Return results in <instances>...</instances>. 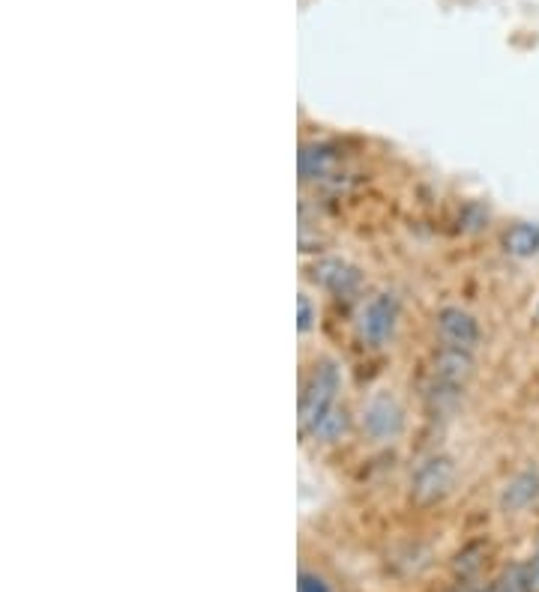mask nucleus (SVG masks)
<instances>
[{
  "instance_id": "obj_6",
  "label": "nucleus",
  "mask_w": 539,
  "mask_h": 592,
  "mask_svg": "<svg viewBox=\"0 0 539 592\" xmlns=\"http://www.w3.org/2000/svg\"><path fill=\"white\" fill-rule=\"evenodd\" d=\"M539 500V469H525L515 479L506 481L501 493V506L506 512H525Z\"/></svg>"
},
{
  "instance_id": "obj_3",
  "label": "nucleus",
  "mask_w": 539,
  "mask_h": 592,
  "mask_svg": "<svg viewBox=\"0 0 539 592\" xmlns=\"http://www.w3.org/2000/svg\"><path fill=\"white\" fill-rule=\"evenodd\" d=\"M396 318H399V303L393 294H377L365 303L360 311V335L369 345H384L393 330H396Z\"/></svg>"
},
{
  "instance_id": "obj_9",
  "label": "nucleus",
  "mask_w": 539,
  "mask_h": 592,
  "mask_svg": "<svg viewBox=\"0 0 539 592\" xmlns=\"http://www.w3.org/2000/svg\"><path fill=\"white\" fill-rule=\"evenodd\" d=\"M336 150L330 147V144H303L300 147V177L303 180H324L326 173L336 168Z\"/></svg>"
},
{
  "instance_id": "obj_2",
  "label": "nucleus",
  "mask_w": 539,
  "mask_h": 592,
  "mask_svg": "<svg viewBox=\"0 0 539 592\" xmlns=\"http://www.w3.org/2000/svg\"><path fill=\"white\" fill-rule=\"evenodd\" d=\"M452 479H455V467H452L450 458L435 455L426 458L414 473V481H411V491H414L416 503H435L444 493L452 488Z\"/></svg>"
},
{
  "instance_id": "obj_14",
  "label": "nucleus",
  "mask_w": 539,
  "mask_h": 592,
  "mask_svg": "<svg viewBox=\"0 0 539 592\" xmlns=\"http://www.w3.org/2000/svg\"><path fill=\"white\" fill-rule=\"evenodd\" d=\"M297 592H330L324 578H318L312 571H300V583H297Z\"/></svg>"
},
{
  "instance_id": "obj_15",
  "label": "nucleus",
  "mask_w": 539,
  "mask_h": 592,
  "mask_svg": "<svg viewBox=\"0 0 539 592\" xmlns=\"http://www.w3.org/2000/svg\"><path fill=\"white\" fill-rule=\"evenodd\" d=\"M527 568H530V580H534V587H537L539 592V548L534 551V556L527 559Z\"/></svg>"
},
{
  "instance_id": "obj_10",
  "label": "nucleus",
  "mask_w": 539,
  "mask_h": 592,
  "mask_svg": "<svg viewBox=\"0 0 539 592\" xmlns=\"http://www.w3.org/2000/svg\"><path fill=\"white\" fill-rule=\"evenodd\" d=\"M503 248L513 258H534L539 255V224L537 222H518L503 234Z\"/></svg>"
},
{
  "instance_id": "obj_12",
  "label": "nucleus",
  "mask_w": 539,
  "mask_h": 592,
  "mask_svg": "<svg viewBox=\"0 0 539 592\" xmlns=\"http://www.w3.org/2000/svg\"><path fill=\"white\" fill-rule=\"evenodd\" d=\"M345 428H348V416H345V410L333 408L309 434L318 437V440H326V443H330V440H339L342 434H345Z\"/></svg>"
},
{
  "instance_id": "obj_13",
  "label": "nucleus",
  "mask_w": 539,
  "mask_h": 592,
  "mask_svg": "<svg viewBox=\"0 0 539 592\" xmlns=\"http://www.w3.org/2000/svg\"><path fill=\"white\" fill-rule=\"evenodd\" d=\"M297 311H300V314H297V330H300V333H309V330H312L315 311L306 294H300V299H297Z\"/></svg>"
},
{
  "instance_id": "obj_8",
  "label": "nucleus",
  "mask_w": 539,
  "mask_h": 592,
  "mask_svg": "<svg viewBox=\"0 0 539 592\" xmlns=\"http://www.w3.org/2000/svg\"><path fill=\"white\" fill-rule=\"evenodd\" d=\"M474 362H471V350H459V347H444L435 362V377L450 389H459L464 377L471 374Z\"/></svg>"
},
{
  "instance_id": "obj_4",
  "label": "nucleus",
  "mask_w": 539,
  "mask_h": 592,
  "mask_svg": "<svg viewBox=\"0 0 539 592\" xmlns=\"http://www.w3.org/2000/svg\"><path fill=\"white\" fill-rule=\"evenodd\" d=\"M401 425H405V416H401L399 401H396L393 395L381 392L365 404L363 428L372 440H381V443H384V440L399 437Z\"/></svg>"
},
{
  "instance_id": "obj_11",
  "label": "nucleus",
  "mask_w": 539,
  "mask_h": 592,
  "mask_svg": "<svg viewBox=\"0 0 539 592\" xmlns=\"http://www.w3.org/2000/svg\"><path fill=\"white\" fill-rule=\"evenodd\" d=\"M491 592H537L534 580H530V568L527 563H515L501 575V580L491 587Z\"/></svg>"
},
{
  "instance_id": "obj_5",
  "label": "nucleus",
  "mask_w": 539,
  "mask_h": 592,
  "mask_svg": "<svg viewBox=\"0 0 539 592\" xmlns=\"http://www.w3.org/2000/svg\"><path fill=\"white\" fill-rule=\"evenodd\" d=\"M438 333L447 347L471 350L479 342V323L474 314L450 306V309L438 311Z\"/></svg>"
},
{
  "instance_id": "obj_1",
  "label": "nucleus",
  "mask_w": 539,
  "mask_h": 592,
  "mask_svg": "<svg viewBox=\"0 0 539 592\" xmlns=\"http://www.w3.org/2000/svg\"><path fill=\"white\" fill-rule=\"evenodd\" d=\"M342 389V371L336 362L315 365L312 377L306 383L300 398V425L303 432H312L318 422L324 420L330 410L336 408V395Z\"/></svg>"
},
{
  "instance_id": "obj_7",
  "label": "nucleus",
  "mask_w": 539,
  "mask_h": 592,
  "mask_svg": "<svg viewBox=\"0 0 539 592\" xmlns=\"http://www.w3.org/2000/svg\"><path fill=\"white\" fill-rule=\"evenodd\" d=\"M312 279L326 291H333V294H351L354 287L360 284V272L348 267V263H342V260H321V263H315Z\"/></svg>"
}]
</instances>
